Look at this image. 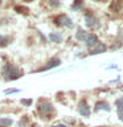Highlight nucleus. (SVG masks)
I'll return each mask as SVG.
<instances>
[{
  "label": "nucleus",
  "instance_id": "1",
  "mask_svg": "<svg viewBox=\"0 0 123 127\" xmlns=\"http://www.w3.org/2000/svg\"><path fill=\"white\" fill-rule=\"evenodd\" d=\"M3 75L7 79H16V78H19L20 75H21V71H20L16 66L8 64V65H5L4 69H3Z\"/></svg>",
  "mask_w": 123,
  "mask_h": 127
},
{
  "label": "nucleus",
  "instance_id": "2",
  "mask_svg": "<svg viewBox=\"0 0 123 127\" xmlns=\"http://www.w3.org/2000/svg\"><path fill=\"white\" fill-rule=\"evenodd\" d=\"M38 111L41 113L42 117L49 118L50 114L53 113V106H52V103L48 102V101H41L38 105Z\"/></svg>",
  "mask_w": 123,
  "mask_h": 127
},
{
  "label": "nucleus",
  "instance_id": "3",
  "mask_svg": "<svg viewBox=\"0 0 123 127\" xmlns=\"http://www.w3.org/2000/svg\"><path fill=\"white\" fill-rule=\"evenodd\" d=\"M78 111H79V114H81L82 117H85V118H87L90 115V109H89V106H87V103L85 101H82L81 103H79Z\"/></svg>",
  "mask_w": 123,
  "mask_h": 127
},
{
  "label": "nucleus",
  "instance_id": "4",
  "mask_svg": "<svg viewBox=\"0 0 123 127\" xmlns=\"http://www.w3.org/2000/svg\"><path fill=\"white\" fill-rule=\"evenodd\" d=\"M57 23L60 24V25H63V27H66V28H71L73 27V21L67 17V16H60V17L57 19Z\"/></svg>",
  "mask_w": 123,
  "mask_h": 127
},
{
  "label": "nucleus",
  "instance_id": "5",
  "mask_svg": "<svg viewBox=\"0 0 123 127\" xmlns=\"http://www.w3.org/2000/svg\"><path fill=\"white\" fill-rule=\"evenodd\" d=\"M85 42H86V46L91 48V46H94L98 44V37L95 34H87L85 37Z\"/></svg>",
  "mask_w": 123,
  "mask_h": 127
},
{
  "label": "nucleus",
  "instance_id": "6",
  "mask_svg": "<svg viewBox=\"0 0 123 127\" xmlns=\"http://www.w3.org/2000/svg\"><path fill=\"white\" fill-rule=\"evenodd\" d=\"M49 40L52 42H56V44H60L62 41V34L57 33V32H52V33L49 34Z\"/></svg>",
  "mask_w": 123,
  "mask_h": 127
},
{
  "label": "nucleus",
  "instance_id": "7",
  "mask_svg": "<svg viewBox=\"0 0 123 127\" xmlns=\"http://www.w3.org/2000/svg\"><path fill=\"white\" fill-rule=\"evenodd\" d=\"M117 110H118V117L121 121H123V98L117 101Z\"/></svg>",
  "mask_w": 123,
  "mask_h": 127
},
{
  "label": "nucleus",
  "instance_id": "8",
  "mask_svg": "<svg viewBox=\"0 0 123 127\" xmlns=\"http://www.w3.org/2000/svg\"><path fill=\"white\" fill-rule=\"evenodd\" d=\"M60 64H61V61H60V60H57V58H54V60H52V61L48 62V65L44 66V67H42V70H49V69H52V67L58 66Z\"/></svg>",
  "mask_w": 123,
  "mask_h": 127
},
{
  "label": "nucleus",
  "instance_id": "9",
  "mask_svg": "<svg viewBox=\"0 0 123 127\" xmlns=\"http://www.w3.org/2000/svg\"><path fill=\"white\" fill-rule=\"evenodd\" d=\"M105 50H106V45H103V44L98 42L97 46L94 48V50L91 52V54H99V53H102V52H105Z\"/></svg>",
  "mask_w": 123,
  "mask_h": 127
},
{
  "label": "nucleus",
  "instance_id": "10",
  "mask_svg": "<svg viewBox=\"0 0 123 127\" xmlns=\"http://www.w3.org/2000/svg\"><path fill=\"white\" fill-rule=\"evenodd\" d=\"M95 110L99 111V110H105V111H110V106L107 105L106 102H98L95 105Z\"/></svg>",
  "mask_w": 123,
  "mask_h": 127
},
{
  "label": "nucleus",
  "instance_id": "11",
  "mask_svg": "<svg viewBox=\"0 0 123 127\" xmlns=\"http://www.w3.org/2000/svg\"><path fill=\"white\" fill-rule=\"evenodd\" d=\"M85 21H86V25L89 27V28H93V27L97 25V20H95L94 17H91L90 15H87V16H86Z\"/></svg>",
  "mask_w": 123,
  "mask_h": 127
},
{
  "label": "nucleus",
  "instance_id": "12",
  "mask_svg": "<svg viewBox=\"0 0 123 127\" xmlns=\"http://www.w3.org/2000/svg\"><path fill=\"white\" fill-rule=\"evenodd\" d=\"M12 125V119L9 118H0V127H9Z\"/></svg>",
  "mask_w": 123,
  "mask_h": 127
},
{
  "label": "nucleus",
  "instance_id": "13",
  "mask_svg": "<svg viewBox=\"0 0 123 127\" xmlns=\"http://www.w3.org/2000/svg\"><path fill=\"white\" fill-rule=\"evenodd\" d=\"M82 5H83L82 0H75V1L73 3V5H71V8H73V11H77V9H79V8H82Z\"/></svg>",
  "mask_w": 123,
  "mask_h": 127
},
{
  "label": "nucleus",
  "instance_id": "14",
  "mask_svg": "<svg viewBox=\"0 0 123 127\" xmlns=\"http://www.w3.org/2000/svg\"><path fill=\"white\" fill-rule=\"evenodd\" d=\"M75 37H77V40H85V32H83V29L82 28H78V32H77V36H75Z\"/></svg>",
  "mask_w": 123,
  "mask_h": 127
},
{
  "label": "nucleus",
  "instance_id": "15",
  "mask_svg": "<svg viewBox=\"0 0 123 127\" xmlns=\"http://www.w3.org/2000/svg\"><path fill=\"white\" fill-rule=\"evenodd\" d=\"M8 42H9V38L5 36H0V46H7Z\"/></svg>",
  "mask_w": 123,
  "mask_h": 127
},
{
  "label": "nucleus",
  "instance_id": "16",
  "mask_svg": "<svg viewBox=\"0 0 123 127\" xmlns=\"http://www.w3.org/2000/svg\"><path fill=\"white\" fill-rule=\"evenodd\" d=\"M49 4H50V7L57 8L60 5V1H58V0H49Z\"/></svg>",
  "mask_w": 123,
  "mask_h": 127
},
{
  "label": "nucleus",
  "instance_id": "17",
  "mask_svg": "<svg viewBox=\"0 0 123 127\" xmlns=\"http://www.w3.org/2000/svg\"><path fill=\"white\" fill-rule=\"evenodd\" d=\"M21 105H24V106H31V105H32V99H21Z\"/></svg>",
  "mask_w": 123,
  "mask_h": 127
},
{
  "label": "nucleus",
  "instance_id": "18",
  "mask_svg": "<svg viewBox=\"0 0 123 127\" xmlns=\"http://www.w3.org/2000/svg\"><path fill=\"white\" fill-rule=\"evenodd\" d=\"M15 9L19 13H21V12H23V13H27V11H28V9H25V8H23V7H16Z\"/></svg>",
  "mask_w": 123,
  "mask_h": 127
},
{
  "label": "nucleus",
  "instance_id": "19",
  "mask_svg": "<svg viewBox=\"0 0 123 127\" xmlns=\"http://www.w3.org/2000/svg\"><path fill=\"white\" fill-rule=\"evenodd\" d=\"M7 94H13V93H19V89H7L5 90Z\"/></svg>",
  "mask_w": 123,
  "mask_h": 127
},
{
  "label": "nucleus",
  "instance_id": "20",
  "mask_svg": "<svg viewBox=\"0 0 123 127\" xmlns=\"http://www.w3.org/2000/svg\"><path fill=\"white\" fill-rule=\"evenodd\" d=\"M52 127H66L65 125H56V126H52Z\"/></svg>",
  "mask_w": 123,
  "mask_h": 127
},
{
  "label": "nucleus",
  "instance_id": "21",
  "mask_svg": "<svg viewBox=\"0 0 123 127\" xmlns=\"http://www.w3.org/2000/svg\"><path fill=\"white\" fill-rule=\"evenodd\" d=\"M0 4H1V0H0Z\"/></svg>",
  "mask_w": 123,
  "mask_h": 127
},
{
  "label": "nucleus",
  "instance_id": "22",
  "mask_svg": "<svg viewBox=\"0 0 123 127\" xmlns=\"http://www.w3.org/2000/svg\"><path fill=\"white\" fill-rule=\"evenodd\" d=\"M94 1H98V0H94Z\"/></svg>",
  "mask_w": 123,
  "mask_h": 127
}]
</instances>
